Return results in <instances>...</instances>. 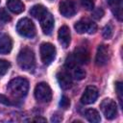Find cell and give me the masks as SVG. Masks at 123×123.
Masks as SVG:
<instances>
[{
  "label": "cell",
  "instance_id": "7a4b0ae2",
  "mask_svg": "<svg viewBox=\"0 0 123 123\" xmlns=\"http://www.w3.org/2000/svg\"><path fill=\"white\" fill-rule=\"evenodd\" d=\"M17 63L23 70H33L36 64L34 52L30 48H23L17 56Z\"/></svg>",
  "mask_w": 123,
  "mask_h": 123
},
{
  "label": "cell",
  "instance_id": "484cf974",
  "mask_svg": "<svg viewBox=\"0 0 123 123\" xmlns=\"http://www.w3.org/2000/svg\"><path fill=\"white\" fill-rule=\"evenodd\" d=\"M104 15V11L102 8L98 7L96 9H93V12H92V16L95 18V19H101Z\"/></svg>",
  "mask_w": 123,
  "mask_h": 123
},
{
  "label": "cell",
  "instance_id": "e0dca14e",
  "mask_svg": "<svg viewBox=\"0 0 123 123\" xmlns=\"http://www.w3.org/2000/svg\"><path fill=\"white\" fill-rule=\"evenodd\" d=\"M7 7L13 13H21L24 11V4L20 0H8Z\"/></svg>",
  "mask_w": 123,
  "mask_h": 123
},
{
  "label": "cell",
  "instance_id": "52a82bcc",
  "mask_svg": "<svg viewBox=\"0 0 123 123\" xmlns=\"http://www.w3.org/2000/svg\"><path fill=\"white\" fill-rule=\"evenodd\" d=\"M74 28L79 34H93L97 30V25L88 18H82L75 23Z\"/></svg>",
  "mask_w": 123,
  "mask_h": 123
},
{
  "label": "cell",
  "instance_id": "ba28073f",
  "mask_svg": "<svg viewBox=\"0 0 123 123\" xmlns=\"http://www.w3.org/2000/svg\"><path fill=\"white\" fill-rule=\"evenodd\" d=\"M37 20L40 22V26H41V29H42L43 33L45 35H50L53 31V28H54L53 15L48 11H46L42 15L39 16V18Z\"/></svg>",
  "mask_w": 123,
  "mask_h": 123
},
{
  "label": "cell",
  "instance_id": "ac0fdd59",
  "mask_svg": "<svg viewBox=\"0 0 123 123\" xmlns=\"http://www.w3.org/2000/svg\"><path fill=\"white\" fill-rule=\"evenodd\" d=\"M85 116L86 118L92 123H98L101 121V117H100V113L94 110V109H88L85 111Z\"/></svg>",
  "mask_w": 123,
  "mask_h": 123
},
{
  "label": "cell",
  "instance_id": "2e32d148",
  "mask_svg": "<svg viewBox=\"0 0 123 123\" xmlns=\"http://www.w3.org/2000/svg\"><path fill=\"white\" fill-rule=\"evenodd\" d=\"M12 48V40L10 36H0V54H9Z\"/></svg>",
  "mask_w": 123,
  "mask_h": 123
},
{
  "label": "cell",
  "instance_id": "30bf717a",
  "mask_svg": "<svg viewBox=\"0 0 123 123\" xmlns=\"http://www.w3.org/2000/svg\"><path fill=\"white\" fill-rule=\"evenodd\" d=\"M76 4L74 0H62L60 2V12L64 17H72L76 13Z\"/></svg>",
  "mask_w": 123,
  "mask_h": 123
},
{
  "label": "cell",
  "instance_id": "7c38bea8",
  "mask_svg": "<svg viewBox=\"0 0 123 123\" xmlns=\"http://www.w3.org/2000/svg\"><path fill=\"white\" fill-rule=\"evenodd\" d=\"M98 97V89L97 87L93 86H86V88L85 89L82 97H81V102L84 105H89L92 104L96 101Z\"/></svg>",
  "mask_w": 123,
  "mask_h": 123
},
{
  "label": "cell",
  "instance_id": "8992f818",
  "mask_svg": "<svg viewBox=\"0 0 123 123\" xmlns=\"http://www.w3.org/2000/svg\"><path fill=\"white\" fill-rule=\"evenodd\" d=\"M100 109L107 119H113L117 114V106L112 99H104L100 104Z\"/></svg>",
  "mask_w": 123,
  "mask_h": 123
},
{
  "label": "cell",
  "instance_id": "ffe728a7",
  "mask_svg": "<svg viewBox=\"0 0 123 123\" xmlns=\"http://www.w3.org/2000/svg\"><path fill=\"white\" fill-rule=\"evenodd\" d=\"M46 11H47V10H46V8H45L44 6H42V5H40V4H37V5H35V6H33V7L31 8V10H30V14H31L32 16H34L35 18L38 19L39 16L42 15Z\"/></svg>",
  "mask_w": 123,
  "mask_h": 123
},
{
  "label": "cell",
  "instance_id": "3957f363",
  "mask_svg": "<svg viewBox=\"0 0 123 123\" xmlns=\"http://www.w3.org/2000/svg\"><path fill=\"white\" fill-rule=\"evenodd\" d=\"M17 33L24 37H34L36 36V27L30 18H21L16 25Z\"/></svg>",
  "mask_w": 123,
  "mask_h": 123
},
{
  "label": "cell",
  "instance_id": "cb8c5ba5",
  "mask_svg": "<svg viewBox=\"0 0 123 123\" xmlns=\"http://www.w3.org/2000/svg\"><path fill=\"white\" fill-rule=\"evenodd\" d=\"M115 86H116V92H117V95H118V99H119V102H120V106L122 107L123 104H122V93H123V87H122V83L121 82H117L115 84Z\"/></svg>",
  "mask_w": 123,
  "mask_h": 123
},
{
  "label": "cell",
  "instance_id": "f546056e",
  "mask_svg": "<svg viewBox=\"0 0 123 123\" xmlns=\"http://www.w3.org/2000/svg\"><path fill=\"white\" fill-rule=\"evenodd\" d=\"M29 121H42V122H45L46 119H45V118H42V117H36V118L30 119Z\"/></svg>",
  "mask_w": 123,
  "mask_h": 123
},
{
  "label": "cell",
  "instance_id": "7402d4cb",
  "mask_svg": "<svg viewBox=\"0 0 123 123\" xmlns=\"http://www.w3.org/2000/svg\"><path fill=\"white\" fill-rule=\"evenodd\" d=\"M11 67V63L6 60H0V76L5 75Z\"/></svg>",
  "mask_w": 123,
  "mask_h": 123
},
{
  "label": "cell",
  "instance_id": "d4e9b609",
  "mask_svg": "<svg viewBox=\"0 0 123 123\" xmlns=\"http://www.w3.org/2000/svg\"><path fill=\"white\" fill-rule=\"evenodd\" d=\"M82 6L87 10V11H92L94 9V3L92 0H80Z\"/></svg>",
  "mask_w": 123,
  "mask_h": 123
},
{
  "label": "cell",
  "instance_id": "8fae6325",
  "mask_svg": "<svg viewBox=\"0 0 123 123\" xmlns=\"http://www.w3.org/2000/svg\"><path fill=\"white\" fill-rule=\"evenodd\" d=\"M110 60V51L109 47L105 44H101L97 48L96 57H95V62L98 66H103L108 63Z\"/></svg>",
  "mask_w": 123,
  "mask_h": 123
},
{
  "label": "cell",
  "instance_id": "9c48e42d",
  "mask_svg": "<svg viewBox=\"0 0 123 123\" xmlns=\"http://www.w3.org/2000/svg\"><path fill=\"white\" fill-rule=\"evenodd\" d=\"M75 62L80 65V64H86L89 62V52L86 47L79 46L75 48L74 52L71 54Z\"/></svg>",
  "mask_w": 123,
  "mask_h": 123
},
{
  "label": "cell",
  "instance_id": "6da1fadb",
  "mask_svg": "<svg viewBox=\"0 0 123 123\" xmlns=\"http://www.w3.org/2000/svg\"><path fill=\"white\" fill-rule=\"evenodd\" d=\"M8 90L15 98H23L28 93L29 82L22 77L14 78L8 84Z\"/></svg>",
  "mask_w": 123,
  "mask_h": 123
},
{
  "label": "cell",
  "instance_id": "5b68a950",
  "mask_svg": "<svg viewBox=\"0 0 123 123\" xmlns=\"http://www.w3.org/2000/svg\"><path fill=\"white\" fill-rule=\"evenodd\" d=\"M40 58L44 64H50L56 57V48L52 43L43 42L40 45Z\"/></svg>",
  "mask_w": 123,
  "mask_h": 123
},
{
  "label": "cell",
  "instance_id": "d6986e66",
  "mask_svg": "<svg viewBox=\"0 0 123 123\" xmlns=\"http://www.w3.org/2000/svg\"><path fill=\"white\" fill-rule=\"evenodd\" d=\"M70 71H71V77L75 80L80 81L86 77V71L79 65H75L74 67H72L70 69Z\"/></svg>",
  "mask_w": 123,
  "mask_h": 123
},
{
  "label": "cell",
  "instance_id": "277c9868",
  "mask_svg": "<svg viewBox=\"0 0 123 123\" xmlns=\"http://www.w3.org/2000/svg\"><path fill=\"white\" fill-rule=\"evenodd\" d=\"M35 97L39 102H49L52 99V90L47 83H39L35 87Z\"/></svg>",
  "mask_w": 123,
  "mask_h": 123
},
{
  "label": "cell",
  "instance_id": "9a60e30c",
  "mask_svg": "<svg viewBox=\"0 0 123 123\" xmlns=\"http://www.w3.org/2000/svg\"><path fill=\"white\" fill-rule=\"evenodd\" d=\"M109 6L111 7V10L114 16L121 21L122 20V9H123V0H109L108 1Z\"/></svg>",
  "mask_w": 123,
  "mask_h": 123
},
{
  "label": "cell",
  "instance_id": "83f0119b",
  "mask_svg": "<svg viewBox=\"0 0 123 123\" xmlns=\"http://www.w3.org/2000/svg\"><path fill=\"white\" fill-rule=\"evenodd\" d=\"M0 103H1V104H4V105H6V106H11V105H12V101H11L6 95H4V94H0Z\"/></svg>",
  "mask_w": 123,
  "mask_h": 123
},
{
  "label": "cell",
  "instance_id": "f1b7e54d",
  "mask_svg": "<svg viewBox=\"0 0 123 123\" xmlns=\"http://www.w3.org/2000/svg\"><path fill=\"white\" fill-rule=\"evenodd\" d=\"M62 115L53 114V116H52V118H51V121H52V122H60V121H62Z\"/></svg>",
  "mask_w": 123,
  "mask_h": 123
},
{
  "label": "cell",
  "instance_id": "44dd1931",
  "mask_svg": "<svg viewBox=\"0 0 123 123\" xmlns=\"http://www.w3.org/2000/svg\"><path fill=\"white\" fill-rule=\"evenodd\" d=\"M112 34H113V29H112V27H111V24H108V25H106V26L103 28L102 35H103L104 38L110 39V38L112 37Z\"/></svg>",
  "mask_w": 123,
  "mask_h": 123
},
{
  "label": "cell",
  "instance_id": "4316f807",
  "mask_svg": "<svg viewBox=\"0 0 123 123\" xmlns=\"http://www.w3.org/2000/svg\"><path fill=\"white\" fill-rule=\"evenodd\" d=\"M70 106V101L69 99L66 97V96H62L61 98V101H60V107L62 108V109H68V107Z\"/></svg>",
  "mask_w": 123,
  "mask_h": 123
},
{
  "label": "cell",
  "instance_id": "4fadbf2b",
  "mask_svg": "<svg viewBox=\"0 0 123 123\" xmlns=\"http://www.w3.org/2000/svg\"><path fill=\"white\" fill-rule=\"evenodd\" d=\"M57 81L62 89H68L72 85V77L68 71H60L57 73Z\"/></svg>",
  "mask_w": 123,
  "mask_h": 123
},
{
  "label": "cell",
  "instance_id": "603a6c76",
  "mask_svg": "<svg viewBox=\"0 0 123 123\" xmlns=\"http://www.w3.org/2000/svg\"><path fill=\"white\" fill-rule=\"evenodd\" d=\"M10 20H11V16L7 12V11L5 9H0V22L5 24V23L9 22Z\"/></svg>",
  "mask_w": 123,
  "mask_h": 123
},
{
  "label": "cell",
  "instance_id": "4dcf8cb0",
  "mask_svg": "<svg viewBox=\"0 0 123 123\" xmlns=\"http://www.w3.org/2000/svg\"><path fill=\"white\" fill-rule=\"evenodd\" d=\"M0 1H1V0H0Z\"/></svg>",
  "mask_w": 123,
  "mask_h": 123
},
{
  "label": "cell",
  "instance_id": "5bb4252c",
  "mask_svg": "<svg viewBox=\"0 0 123 123\" xmlns=\"http://www.w3.org/2000/svg\"><path fill=\"white\" fill-rule=\"evenodd\" d=\"M58 37H59V41L62 47L67 48L69 46L71 36H70V30L66 25H63L59 29Z\"/></svg>",
  "mask_w": 123,
  "mask_h": 123
}]
</instances>
